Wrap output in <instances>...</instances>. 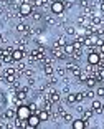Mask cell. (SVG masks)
Wrapping results in <instances>:
<instances>
[{
    "mask_svg": "<svg viewBox=\"0 0 104 129\" xmlns=\"http://www.w3.org/2000/svg\"><path fill=\"white\" fill-rule=\"evenodd\" d=\"M101 109H102V114H104V103H102V106H101Z\"/></svg>",
    "mask_w": 104,
    "mask_h": 129,
    "instance_id": "35",
    "label": "cell"
},
{
    "mask_svg": "<svg viewBox=\"0 0 104 129\" xmlns=\"http://www.w3.org/2000/svg\"><path fill=\"white\" fill-rule=\"evenodd\" d=\"M76 23L79 25L81 28H84V27H88V25H89V18L79 13V15H78V18H76Z\"/></svg>",
    "mask_w": 104,
    "mask_h": 129,
    "instance_id": "10",
    "label": "cell"
},
{
    "mask_svg": "<svg viewBox=\"0 0 104 129\" xmlns=\"http://www.w3.org/2000/svg\"><path fill=\"white\" fill-rule=\"evenodd\" d=\"M63 51H65L68 56H71L73 55V51H74V46H73V42H66V45L63 46Z\"/></svg>",
    "mask_w": 104,
    "mask_h": 129,
    "instance_id": "15",
    "label": "cell"
},
{
    "mask_svg": "<svg viewBox=\"0 0 104 129\" xmlns=\"http://www.w3.org/2000/svg\"><path fill=\"white\" fill-rule=\"evenodd\" d=\"M65 33L68 35V37H76V33H78V28L74 27V25H65Z\"/></svg>",
    "mask_w": 104,
    "mask_h": 129,
    "instance_id": "11",
    "label": "cell"
},
{
    "mask_svg": "<svg viewBox=\"0 0 104 129\" xmlns=\"http://www.w3.org/2000/svg\"><path fill=\"white\" fill-rule=\"evenodd\" d=\"M97 10H99V13H104V2H99V4H97Z\"/></svg>",
    "mask_w": 104,
    "mask_h": 129,
    "instance_id": "30",
    "label": "cell"
},
{
    "mask_svg": "<svg viewBox=\"0 0 104 129\" xmlns=\"http://www.w3.org/2000/svg\"><path fill=\"white\" fill-rule=\"evenodd\" d=\"M2 50H4V48H2V45H0V53H2Z\"/></svg>",
    "mask_w": 104,
    "mask_h": 129,
    "instance_id": "36",
    "label": "cell"
},
{
    "mask_svg": "<svg viewBox=\"0 0 104 129\" xmlns=\"http://www.w3.org/2000/svg\"><path fill=\"white\" fill-rule=\"evenodd\" d=\"M74 94H76V103H83L84 101V91H79V93H74Z\"/></svg>",
    "mask_w": 104,
    "mask_h": 129,
    "instance_id": "27",
    "label": "cell"
},
{
    "mask_svg": "<svg viewBox=\"0 0 104 129\" xmlns=\"http://www.w3.org/2000/svg\"><path fill=\"white\" fill-rule=\"evenodd\" d=\"M66 103L68 104H76V94L74 93H68L66 94Z\"/></svg>",
    "mask_w": 104,
    "mask_h": 129,
    "instance_id": "21",
    "label": "cell"
},
{
    "mask_svg": "<svg viewBox=\"0 0 104 129\" xmlns=\"http://www.w3.org/2000/svg\"><path fill=\"white\" fill-rule=\"evenodd\" d=\"M101 106H102V103L99 101V99H92V103H91V109L94 111L96 114H102V109H101Z\"/></svg>",
    "mask_w": 104,
    "mask_h": 129,
    "instance_id": "8",
    "label": "cell"
},
{
    "mask_svg": "<svg viewBox=\"0 0 104 129\" xmlns=\"http://www.w3.org/2000/svg\"><path fill=\"white\" fill-rule=\"evenodd\" d=\"M30 114L31 113H30V109H28V104H27V103H23V104L17 106V118H18V119H27Z\"/></svg>",
    "mask_w": 104,
    "mask_h": 129,
    "instance_id": "2",
    "label": "cell"
},
{
    "mask_svg": "<svg viewBox=\"0 0 104 129\" xmlns=\"http://www.w3.org/2000/svg\"><path fill=\"white\" fill-rule=\"evenodd\" d=\"M89 76V73H88V70H81V73L78 75V81L76 83H84L86 81V78Z\"/></svg>",
    "mask_w": 104,
    "mask_h": 129,
    "instance_id": "17",
    "label": "cell"
},
{
    "mask_svg": "<svg viewBox=\"0 0 104 129\" xmlns=\"http://www.w3.org/2000/svg\"><path fill=\"white\" fill-rule=\"evenodd\" d=\"M43 73H45V76H51V75H55V68H53V64H51V63L43 64Z\"/></svg>",
    "mask_w": 104,
    "mask_h": 129,
    "instance_id": "13",
    "label": "cell"
},
{
    "mask_svg": "<svg viewBox=\"0 0 104 129\" xmlns=\"http://www.w3.org/2000/svg\"><path fill=\"white\" fill-rule=\"evenodd\" d=\"M84 84H86V88H96L97 84H99V81H97V78L94 75H89L88 78H86Z\"/></svg>",
    "mask_w": 104,
    "mask_h": 129,
    "instance_id": "7",
    "label": "cell"
},
{
    "mask_svg": "<svg viewBox=\"0 0 104 129\" xmlns=\"http://www.w3.org/2000/svg\"><path fill=\"white\" fill-rule=\"evenodd\" d=\"M4 75H17V73H15V68H12V66H8V68H5Z\"/></svg>",
    "mask_w": 104,
    "mask_h": 129,
    "instance_id": "29",
    "label": "cell"
},
{
    "mask_svg": "<svg viewBox=\"0 0 104 129\" xmlns=\"http://www.w3.org/2000/svg\"><path fill=\"white\" fill-rule=\"evenodd\" d=\"M0 118L4 119V121H13L17 118V108H7V109L2 113Z\"/></svg>",
    "mask_w": 104,
    "mask_h": 129,
    "instance_id": "3",
    "label": "cell"
},
{
    "mask_svg": "<svg viewBox=\"0 0 104 129\" xmlns=\"http://www.w3.org/2000/svg\"><path fill=\"white\" fill-rule=\"evenodd\" d=\"M22 75H25L27 78H35V70L33 68H25Z\"/></svg>",
    "mask_w": 104,
    "mask_h": 129,
    "instance_id": "25",
    "label": "cell"
},
{
    "mask_svg": "<svg viewBox=\"0 0 104 129\" xmlns=\"http://www.w3.org/2000/svg\"><path fill=\"white\" fill-rule=\"evenodd\" d=\"M27 121H28V127H38V126L41 124L38 114H30V116L27 118Z\"/></svg>",
    "mask_w": 104,
    "mask_h": 129,
    "instance_id": "6",
    "label": "cell"
},
{
    "mask_svg": "<svg viewBox=\"0 0 104 129\" xmlns=\"http://www.w3.org/2000/svg\"><path fill=\"white\" fill-rule=\"evenodd\" d=\"M73 46H74V50H83V43L74 40V38H73Z\"/></svg>",
    "mask_w": 104,
    "mask_h": 129,
    "instance_id": "28",
    "label": "cell"
},
{
    "mask_svg": "<svg viewBox=\"0 0 104 129\" xmlns=\"http://www.w3.org/2000/svg\"><path fill=\"white\" fill-rule=\"evenodd\" d=\"M53 2H56V0H48V5H51Z\"/></svg>",
    "mask_w": 104,
    "mask_h": 129,
    "instance_id": "33",
    "label": "cell"
},
{
    "mask_svg": "<svg viewBox=\"0 0 104 129\" xmlns=\"http://www.w3.org/2000/svg\"><path fill=\"white\" fill-rule=\"evenodd\" d=\"M97 2H104V0H97Z\"/></svg>",
    "mask_w": 104,
    "mask_h": 129,
    "instance_id": "39",
    "label": "cell"
},
{
    "mask_svg": "<svg viewBox=\"0 0 104 129\" xmlns=\"http://www.w3.org/2000/svg\"><path fill=\"white\" fill-rule=\"evenodd\" d=\"M102 121H104V118H102Z\"/></svg>",
    "mask_w": 104,
    "mask_h": 129,
    "instance_id": "41",
    "label": "cell"
},
{
    "mask_svg": "<svg viewBox=\"0 0 104 129\" xmlns=\"http://www.w3.org/2000/svg\"><path fill=\"white\" fill-rule=\"evenodd\" d=\"M38 118L40 121H50V111H46V109H40L38 111Z\"/></svg>",
    "mask_w": 104,
    "mask_h": 129,
    "instance_id": "14",
    "label": "cell"
},
{
    "mask_svg": "<svg viewBox=\"0 0 104 129\" xmlns=\"http://www.w3.org/2000/svg\"><path fill=\"white\" fill-rule=\"evenodd\" d=\"M94 116H96V113H94V111H92L91 108H86V109L83 111V113H81V118H83V119H89V121H91V119L94 118Z\"/></svg>",
    "mask_w": 104,
    "mask_h": 129,
    "instance_id": "12",
    "label": "cell"
},
{
    "mask_svg": "<svg viewBox=\"0 0 104 129\" xmlns=\"http://www.w3.org/2000/svg\"><path fill=\"white\" fill-rule=\"evenodd\" d=\"M28 109H30L31 114H38L40 108H38V104H36V103H28Z\"/></svg>",
    "mask_w": 104,
    "mask_h": 129,
    "instance_id": "20",
    "label": "cell"
},
{
    "mask_svg": "<svg viewBox=\"0 0 104 129\" xmlns=\"http://www.w3.org/2000/svg\"><path fill=\"white\" fill-rule=\"evenodd\" d=\"M31 18L35 20V22H40V20H43V13L38 10V8H33V12H31Z\"/></svg>",
    "mask_w": 104,
    "mask_h": 129,
    "instance_id": "16",
    "label": "cell"
},
{
    "mask_svg": "<svg viewBox=\"0 0 104 129\" xmlns=\"http://www.w3.org/2000/svg\"><path fill=\"white\" fill-rule=\"evenodd\" d=\"M65 45H66V40L63 37H60V38H56V42H55L53 46H56V48H63Z\"/></svg>",
    "mask_w": 104,
    "mask_h": 129,
    "instance_id": "24",
    "label": "cell"
},
{
    "mask_svg": "<svg viewBox=\"0 0 104 129\" xmlns=\"http://www.w3.org/2000/svg\"><path fill=\"white\" fill-rule=\"evenodd\" d=\"M71 127H73V129H86V127H89V119H83V118L73 119Z\"/></svg>",
    "mask_w": 104,
    "mask_h": 129,
    "instance_id": "4",
    "label": "cell"
},
{
    "mask_svg": "<svg viewBox=\"0 0 104 129\" xmlns=\"http://www.w3.org/2000/svg\"><path fill=\"white\" fill-rule=\"evenodd\" d=\"M94 96H96V93L92 91V88H88V89L84 91V98H86V99H92Z\"/></svg>",
    "mask_w": 104,
    "mask_h": 129,
    "instance_id": "26",
    "label": "cell"
},
{
    "mask_svg": "<svg viewBox=\"0 0 104 129\" xmlns=\"http://www.w3.org/2000/svg\"><path fill=\"white\" fill-rule=\"evenodd\" d=\"M94 93H96L97 99H102L104 98V86H102V84H99V86L96 88V91H94Z\"/></svg>",
    "mask_w": 104,
    "mask_h": 129,
    "instance_id": "23",
    "label": "cell"
},
{
    "mask_svg": "<svg viewBox=\"0 0 104 129\" xmlns=\"http://www.w3.org/2000/svg\"><path fill=\"white\" fill-rule=\"evenodd\" d=\"M4 42V35H2V31H0V43Z\"/></svg>",
    "mask_w": 104,
    "mask_h": 129,
    "instance_id": "32",
    "label": "cell"
},
{
    "mask_svg": "<svg viewBox=\"0 0 104 129\" xmlns=\"http://www.w3.org/2000/svg\"><path fill=\"white\" fill-rule=\"evenodd\" d=\"M66 71H68V70H66L65 66H58V68H55V73H56V75L60 76V78H63V76H66Z\"/></svg>",
    "mask_w": 104,
    "mask_h": 129,
    "instance_id": "22",
    "label": "cell"
},
{
    "mask_svg": "<svg viewBox=\"0 0 104 129\" xmlns=\"http://www.w3.org/2000/svg\"><path fill=\"white\" fill-rule=\"evenodd\" d=\"M0 2H4V0H0Z\"/></svg>",
    "mask_w": 104,
    "mask_h": 129,
    "instance_id": "40",
    "label": "cell"
},
{
    "mask_svg": "<svg viewBox=\"0 0 104 129\" xmlns=\"http://www.w3.org/2000/svg\"><path fill=\"white\" fill-rule=\"evenodd\" d=\"M101 84H102V86H104V80H102V81H101Z\"/></svg>",
    "mask_w": 104,
    "mask_h": 129,
    "instance_id": "37",
    "label": "cell"
},
{
    "mask_svg": "<svg viewBox=\"0 0 104 129\" xmlns=\"http://www.w3.org/2000/svg\"><path fill=\"white\" fill-rule=\"evenodd\" d=\"M101 60H102V61H104V53H101Z\"/></svg>",
    "mask_w": 104,
    "mask_h": 129,
    "instance_id": "34",
    "label": "cell"
},
{
    "mask_svg": "<svg viewBox=\"0 0 104 129\" xmlns=\"http://www.w3.org/2000/svg\"><path fill=\"white\" fill-rule=\"evenodd\" d=\"M99 60H101V53H97V51H91V53L86 55V61H88V64H91V66L97 64Z\"/></svg>",
    "mask_w": 104,
    "mask_h": 129,
    "instance_id": "5",
    "label": "cell"
},
{
    "mask_svg": "<svg viewBox=\"0 0 104 129\" xmlns=\"http://www.w3.org/2000/svg\"><path fill=\"white\" fill-rule=\"evenodd\" d=\"M73 119H74V118H73L69 113H65V114L61 116V122H66V124H71V122H73Z\"/></svg>",
    "mask_w": 104,
    "mask_h": 129,
    "instance_id": "19",
    "label": "cell"
},
{
    "mask_svg": "<svg viewBox=\"0 0 104 129\" xmlns=\"http://www.w3.org/2000/svg\"><path fill=\"white\" fill-rule=\"evenodd\" d=\"M43 22L46 23V25H50V27H55V25H58V20H56V15H45L43 17Z\"/></svg>",
    "mask_w": 104,
    "mask_h": 129,
    "instance_id": "9",
    "label": "cell"
},
{
    "mask_svg": "<svg viewBox=\"0 0 104 129\" xmlns=\"http://www.w3.org/2000/svg\"><path fill=\"white\" fill-rule=\"evenodd\" d=\"M102 37H104V28H102Z\"/></svg>",
    "mask_w": 104,
    "mask_h": 129,
    "instance_id": "38",
    "label": "cell"
},
{
    "mask_svg": "<svg viewBox=\"0 0 104 129\" xmlns=\"http://www.w3.org/2000/svg\"><path fill=\"white\" fill-rule=\"evenodd\" d=\"M50 12L53 13V15H61V13H65V2L63 0H56V2H53V4L50 5Z\"/></svg>",
    "mask_w": 104,
    "mask_h": 129,
    "instance_id": "1",
    "label": "cell"
},
{
    "mask_svg": "<svg viewBox=\"0 0 104 129\" xmlns=\"http://www.w3.org/2000/svg\"><path fill=\"white\" fill-rule=\"evenodd\" d=\"M68 93H71V89H69V86L66 84V86H65V88L61 89V94H68Z\"/></svg>",
    "mask_w": 104,
    "mask_h": 129,
    "instance_id": "31",
    "label": "cell"
},
{
    "mask_svg": "<svg viewBox=\"0 0 104 129\" xmlns=\"http://www.w3.org/2000/svg\"><path fill=\"white\" fill-rule=\"evenodd\" d=\"M4 81L7 84H13V83H17V75H5V78H4Z\"/></svg>",
    "mask_w": 104,
    "mask_h": 129,
    "instance_id": "18",
    "label": "cell"
}]
</instances>
